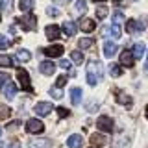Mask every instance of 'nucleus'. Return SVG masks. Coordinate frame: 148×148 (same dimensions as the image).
<instances>
[{"instance_id": "49", "label": "nucleus", "mask_w": 148, "mask_h": 148, "mask_svg": "<svg viewBox=\"0 0 148 148\" xmlns=\"http://www.w3.org/2000/svg\"><path fill=\"white\" fill-rule=\"evenodd\" d=\"M91 148H98V146H91Z\"/></svg>"}, {"instance_id": "27", "label": "nucleus", "mask_w": 148, "mask_h": 148, "mask_svg": "<svg viewBox=\"0 0 148 148\" xmlns=\"http://www.w3.org/2000/svg\"><path fill=\"white\" fill-rule=\"evenodd\" d=\"M18 8H21L22 11H30V9L34 8V0H21V2H18Z\"/></svg>"}, {"instance_id": "28", "label": "nucleus", "mask_w": 148, "mask_h": 148, "mask_svg": "<svg viewBox=\"0 0 148 148\" xmlns=\"http://www.w3.org/2000/svg\"><path fill=\"white\" fill-rule=\"evenodd\" d=\"M117 100L120 102V104H124V106H132V96H128V95H120V92H117Z\"/></svg>"}, {"instance_id": "25", "label": "nucleus", "mask_w": 148, "mask_h": 148, "mask_svg": "<svg viewBox=\"0 0 148 148\" xmlns=\"http://www.w3.org/2000/svg\"><path fill=\"white\" fill-rule=\"evenodd\" d=\"M132 52H133V56H135L137 59H141V58H143V54H145V43H137L135 46H133Z\"/></svg>"}, {"instance_id": "3", "label": "nucleus", "mask_w": 148, "mask_h": 148, "mask_svg": "<svg viewBox=\"0 0 148 148\" xmlns=\"http://www.w3.org/2000/svg\"><path fill=\"white\" fill-rule=\"evenodd\" d=\"M17 78H18V85L21 89H24L28 92H32V85H30V76L24 69H17Z\"/></svg>"}, {"instance_id": "9", "label": "nucleus", "mask_w": 148, "mask_h": 148, "mask_svg": "<svg viewBox=\"0 0 148 148\" xmlns=\"http://www.w3.org/2000/svg\"><path fill=\"white\" fill-rule=\"evenodd\" d=\"M145 30V24H143L141 21H128L126 22V32L128 34H135V32H143Z\"/></svg>"}, {"instance_id": "31", "label": "nucleus", "mask_w": 148, "mask_h": 148, "mask_svg": "<svg viewBox=\"0 0 148 148\" xmlns=\"http://www.w3.org/2000/svg\"><path fill=\"white\" fill-rule=\"evenodd\" d=\"M9 115H11V108H8V106H0V119H8Z\"/></svg>"}, {"instance_id": "41", "label": "nucleus", "mask_w": 148, "mask_h": 148, "mask_svg": "<svg viewBox=\"0 0 148 148\" xmlns=\"http://www.w3.org/2000/svg\"><path fill=\"white\" fill-rule=\"evenodd\" d=\"M46 13L52 15V17H56V15H58V9H56V8H48V9H46Z\"/></svg>"}, {"instance_id": "42", "label": "nucleus", "mask_w": 148, "mask_h": 148, "mask_svg": "<svg viewBox=\"0 0 148 148\" xmlns=\"http://www.w3.org/2000/svg\"><path fill=\"white\" fill-rule=\"evenodd\" d=\"M9 148H21V143H18V141H13L11 145H9Z\"/></svg>"}, {"instance_id": "6", "label": "nucleus", "mask_w": 148, "mask_h": 148, "mask_svg": "<svg viewBox=\"0 0 148 148\" xmlns=\"http://www.w3.org/2000/svg\"><path fill=\"white\" fill-rule=\"evenodd\" d=\"M52 108H54V106H52V104H48V102H37L35 108H34V111H35L37 115H39V117H46V115H50Z\"/></svg>"}, {"instance_id": "29", "label": "nucleus", "mask_w": 148, "mask_h": 148, "mask_svg": "<svg viewBox=\"0 0 148 148\" xmlns=\"http://www.w3.org/2000/svg\"><path fill=\"white\" fill-rule=\"evenodd\" d=\"M71 59H72L76 65H82V63H83V54L78 52V50H74V52L71 54Z\"/></svg>"}, {"instance_id": "34", "label": "nucleus", "mask_w": 148, "mask_h": 148, "mask_svg": "<svg viewBox=\"0 0 148 148\" xmlns=\"http://www.w3.org/2000/svg\"><path fill=\"white\" fill-rule=\"evenodd\" d=\"M0 8L4 11H11V0H0Z\"/></svg>"}, {"instance_id": "50", "label": "nucleus", "mask_w": 148, "mask_h": 148, "mask_svg": "<svg viewBox=\"0 0 148 148\" xmlns=\"http://www.w3.org/2000/svg\"><path fill=\"white\" fill-rule=\"evenodd\" d=\"M0 133H2V128H0Z\"/></svg>"}, {"instance_id": "1", "label": "nucleus", "mask_w": 148, "mask_h": 148, "mask_svg": "<svg viewBox=\"0 0 148 148\" xmlns=\"http://www.w3.org/2000/svg\"><path fill=\"white\" fill-rule=\"evenodd\" d=\"M102 74H104V69H102L100 61H91L87 65V83H89L91 87H95L96 83L100 82Z\"/></svg>"}, {"instance_id": "51", "label": "nucleus", "mask_w": 148, "mask_h": 148, "mask_svg": "<svg viewBox=\"0 0 148 148\" xmlns=\"http://www.w3.org/2000/svg\"><path fill=\"white\" fill-rule=\"evenodd\" d=\"M133 2H135V0H133Z\"/></svg>"}, {"instance_id": "24", "label": "nucleus", "mask_w": 148, "mask_h": 148, "mask_svg": "<svg viewBox=\"0 0 148 148\" xmlns=\"http://www.w3.org/2000/svg\"><path fill=\"white\" fill-rule=\"evenodd\" d=\"M109 74H111L113 78H119L120 74H122V67H120L119 63H111V65H109Z\"/></svg>"}, {"instance_id": "23", "label": "nucleus", "mask_w": 148, "mask_h": 148, "mask_svg": "<svg viewBox=\"0 0 148 148\" xmlns=\"http://www.w3.org/2000/svg\"><path fill=\"white\" fill-rule=\"evenodd\" d=\"M85 11H87V4H85V0H78L76 6H74V13H76V15H83Z\"/></svg>"}, {"instance_id": "17", "label": "nucleus", "mask_w": 148, "mask_h": 148, "mask_svg": "<svg viewBox=\"0 0 148 148\" xmlns=\"http://www.w3.org/2000/svg\"><path fill=\"white\" fill-rule=\"evenodd\" d=\"M67 145H69V148H82L83 139H82V135H71L69 141H67Z\"/></svg>"}, {"instance_id": "12", "label": "nucleus", "mask_w": 148, "mask_h": 148, "mask_svg": "<svg viewBox=\"0 0 148 148\" xmlns=\"http://www.w3.org/2000/svg\"><path fill=\"white\" fill-rule=\"evenodd\" d=\"M63 46L61 45H52V46H48V48H45V54L48 56V58H59V56L63 54Z\"/></svg>"}, {"instance_id": "33", "label": "nucleus", "mask_w": 148, "mask_h": 148, "mask_svg": "<svg viewBox=\"0 0 148 148\" xmlns=\"http://www.w3.org/2000/svg\"><path fill=\"white\" fill-rule=\"evenodd\" d=\"M50 96H52V98H61L63 92H61L59 87H52V89H50Z\"/></svg>"}, {"instance_id": "47", "label": "nucleus", "mask_w": 148, "mask_h": 148, "mask_svg": "<svg viewBox=\"0 0 148 148\" xmlns=\"http://www.w3.org/2000/svg\"><path fill=\"white\" fill-rule=\"evenodd\" d=\"M63 2H71V0H61V4H63Z\"/></svg>"}, {"instance_id": "2", "label": "nucleus", "mask_w": 148, "mask_h": 148, "mask_svg": "<svg viewBox=\"0 0 148 148\" xmlns=\"http://www.w3.org/2000/svg\"><path fill=\"white\" fill-rule=\"evenodd\" d=\"M17 22L21 24V28L24 32H32V30H35V24H37V21H35V17L34 15H22L21 18H17Z\"/></svg>"}, {"instance_id": "20", "label": "nucleus", "mask_w": 148, "mask_h": 148, "mask_svg": "<svg viewBox=\"0 0 148 148\" xmlns=\"http://www.w3.org/2000/svg\"><path fill=\"white\" fill-rule=\"evenodd\" d=\"M108 143V137H104L102 133H92L91 135V145H98V146H104Z\"/></svg>"}, {"instance_id": "36", "label": "nucleus", "mask_w": 148, "mask_h": 148, "mask_svg": "<svg viewBox=\"0 0 148 148\" xmlns=\"http://www.w3.org/2000/svg\"><path fill=\"white\" fill-rule=\"evenodd\" d=\"M122 18H124V15L120 11H115L113 13V22H115V24H120V22H122Z\"/></svg>"}, {"instance_id": "44", "label": "nucleus", "mask_w": 148, "mask_h": 148, "mask_svg": "<svg viewBox=\"0 0 148 148\" xmlns=\"http://www.w3.org/2000/svg\"><path fill=\"white\" fill-rule=\"evenodd\" d=\"M145 115H146V119H148V106H146V113Z\"/></svg>"}, {"instance_id": "19", "label": "nucleus", "mask_w": 148, "mask_h": 148, "mask_svg": "<svg viewBox=\"0 0 148 148\" xmlns=\"http://www.w3.org/2000/svg\"><path fill=\"white\" fill-rule=\"evenodd\" d=\"M30 59H32V54L28 52V50H24V48L17 50V61L18 63H26V61H30Z\"/></svg>"}, {"instance_id": "43", "label": "nucleus", "mask_w": 148, "mask_h": 148, "mask_svg": "<svg viewBox=\"0 0 148 148\" xmlns=\"http://www.w3.org/2000/svg\"><path fill=\"white\" fill-rule=\"evenodd\" d=\"M145 72L148 74V56H146V67H145Z\"/></svg>"}, {"instance_id": "30", "label": "nucleus", "mask_w": 148, "mask_h": 148, "mask_svg": "<svg viewBox=\"0 0 148 148\" xmlns=\"http://www.w3.org/2000/svg\"><path fill=\"white\" fill-rule=\"evenodd\" d=\"M96 17H98V18H106V17H108V6H98V8H96Z\"/></svg>"}, {"instance_id": "26", "label": "nucleus", "mask_w": 148, "mask_h": 148, "mask_svg": "<svg viewBox=\"0 0 148 148\" xmlns=\"http://www.w3.org/2000/svg\"><path fill=\"white\" fill-rule=\"evenodd\" d=\"M0 67H13V59L9 58V56H6V54H2L0 56Z\"/></svg>"}, {"instance_id": "35", "label": "nucleus", "mask_w": 148, "mask_h": 148, "mask_svg": "<svg viewBox=\"0 0 148 148\" xmlns=\"http://www.w3.org/2000/svg\"><path fill=\"white\" fill-rule=\"evenodd\" d=\"M6 48H9V41L0 34V50H6Z\"/></svg>"}, {"instance_id": "7", "label": "nucleus", "mask_w": 148, "mask_h": 148, "mask_svg": "<svg viewBox=\"0 0 148 148\" xmlns=\"http://www.w3.org/2000/svg\"><path fill=\"white\" fill-rule=\"evenodd\" d=\"M45 34H46V37H48V41H56V39L61 37V28L56 26V24H50V26H46Z\"/></svg>"}, {"instance_id": "39", "label": "nucleus", "mask_w": 148, "mask_h": 148, "mask_svg": "<svg viewBox=\"0 0 148 148\" xmlns=\"http://www.w3.org/2000/svg\"><path fill=\"white\" fill-rule=\"evenodd\" d=\"M58 113H59V117H67V115H69V109H65V108H58Z\"/></svg>"}, {"instance_id": "38", "label": "nucleus", "mask_w": 148, "mask_h": 148, "mask_svg": "<svg viewBox=\"0 0 148 148\" xmlns=\"http://www.w3.org/2000/svg\"><path fill=\"white\" fill-rule=\"evenodd\" d=\"M8 74H0V87H2V89H4V85H6V83H8Z\"/></svg>"}, {"instance_id": "40", "label": "nucleus", "mask_w": 148, "mask_h": 148, "mask_svg": "<svg viewBox=\"0 0 148 148\" xmlns=\"http://www.w3.org/2000/svg\"><path fill=\"white\" fill-rule=\"evenodd\" d=\"M96 109H98V106H96V104H92V102H91V104H87V111H89V113H92V111H96Z\"/></svg>"}, {"instance_id": "13", "label": "nucleus", "mask_w": 148, "mask_h": 148, "mask_svg": "<svg viewBox=\"0 0 148 148\" xmlns=\"http://www.w3.org/2000/svg\"><path fill=\"white\" fill-rule=\"evenodd\" d=\"M117 48L119 46L113 43V41H106L104 43V56L106 58H113L115 54H117Z\"/></svg>"}, {"instance_id": "10", "label": "nucleus", "mask_w": 148, "mask_h": 148, "mask_svg": "<svg viewBox=\"0 0 148 148\" xmlns=\"http://www.w3.org/2000/svg\"><path fill=\"white\" fill-rule=\"evenodd\" d=\"M104 35H108V37H111V39H119L120 35H122V32H120V28H119V24H113V26H104Z\"/></svg>"}, {"instance_id": "11", "label": "nucleus", "mask_w": 148, "mask_h": 148, "mask_svg": "<svg viewBox=\"0 0 148 148\" xmlns=\"http://www.w3.org/2000/svg\"><path fill=\"white\" fill-rule=\"evenodd\" d=\"M39 71L45 74V76H50V74H54L56 71V63H52L50 59H45V61H41L39 65Z\"/></svg>"}, {"instance_id": "22", "label": "nucleus", "mask_w": 148, "mask_h": 148, "mask_svg": "<svg viewBox=\"0 0 148 148\" xmlns=\"http://www.w3.org/2000/svg\"><path fill=\"white\" fill-rule=\"evenodd\" d=\"M63 32L67 35H74V34H76V24H74L72 21H65L63 22Z\"/></svg>"}, {"instance_id": "21", "label": "nucleus", "mask_w": 148, "mask_h": 148, "mask_svg": "<svg viewBox=\"0 0 148 148\" xmlns=\"http://www.w3.org/2000/svg\"><path fill=\"white\" fill-rule=\"evenodd\" d=\"M78 46H80V48H83V50H89V48H92V46H95V41H92L91 37H83V39L78 41Z\"/></svg>"}, {"instance_id": "4", "label": "nucleus", "mask_w": 148, "mask_h": 148, "mask_svg": "<svg viewBox=\"0 0 148 148\" xmlns=\"http://www.w3.org/2000/svg\"><path fill=\"white\" fill-rule=\"evenodd\" d=\"M26 132L28 133H43L45 132V124L39 119H30L26 122Z\"/></svg>"}, {"instance_id": "16", "label": "nucleus", "mask_w": 148, "mask_h": 148, "mask_svg": "<svg viewBox=\"0 0 148 148\" xmlns=\"http://www.w3.org/2000/svg\"><path fill=\"white\" fill-rule=\"evenodd\" d=\"M30 148H48L50 146V141L48 139H34V141L28 143Z\"/></svg>"}, {"instance_id": "32", "label": "nucleus", "mask_w": 148, "mask_h": 148, "mask_svg": "<svg viewBox=\"0 0 148 148\" xmlns=\"http://www.w3.org/2000/svg\"><path fill=\"white\" fill-rule=\"evenodd\" d=\"M67 82H69V78L65 76V74H61V76L58 78V82H56V87H59V89H61V87L67 85Z\"/></svg>"}, {"instance_id": "15", "label": "nucleus", "mask_w": 148, "mask_h": 148, "mask_svg": "<svg viewBox=\"0 0 148 148\" xmlns=\"http://www.w3.org/2000/svg\"><path fill=\"white\" fill-rule=\"evenodd\" d=\"M95 21H92V18H82V22H80V30L82 32H87V34H89V32H92L95 30Z\"/></svg>"}, {"instance_id": "18", "label": "nucleus", "mask_w": 148, "mask_h": 148, "mask_svg": "<svg viewBox=\"0 0 148 148\" xmlns=\"http://www.w3.org/2000/svg\"><path fill=\"white\" fill-rule=\"evenodd\" d=\"M15 92H17V85H15V83H6V87H4V95H6V98L13 100V98H15Z\"/></svg>"}, {"instance_id": "5", "label": "nucleus", "mask_w": 148, "mask_h": 148, "mask_svg": "<svg viewBox=\"0 0 148 148\" xmlns=\"http://www.w3.org/2000/svg\"><path fill=\"white\" fill-rule=\"evenodd\" d=\"M96 128L100 130V132H113V120H111L109 117H106V115H102V117H98V120H96Z\"/></svg>"}, {"instance_id": "45", "label": "nucleus", "mask_w": 148, "mask_h": 148, "mask_svg": "<svg viewBox=\"0 0 148 148\" xmlns=\"http://www.w3.org/2000/svg\"><path fill=\"white\" fill-rule=\"evenodd\" d=\"M54 2H56V4H61V0H54Z\"/></svg>"}, {"instance_id": "14", "label": "nucleus", "mask_w": 148, "mask_h": 148, "mask_svg": "<svg viewBox=\"0 0 148 148\" xmlns=\"http://www.w3.org/2000/svg\"><path fill=\"white\" fill-rule=\"evenodd\" d=\"M82 89H80V87H72V89H71V102H72V106H78V104H80V102H82Z\"/></svg>"}, {"instance_id": "48", "label": "nucleus", "mask_w": 148, "mask_h": 148, "mask_svg": "<svg viewBox=\"0 0 148 148\" xmlns=\"http://www.w3.org/2000/svg\"><path fill=\"white\" fill-rule=\"evenodd\" d=\"M115 2H117V4H119V2H120V0H115Z\"/></svg>"}, {"instance_id": "8", "label": "nucleus", "mask_w": 148, "mask_h": 148, "mask_svg": "<svg viewBox=\"0 0 148 148\" xmlns=\"http://www.w3.org/2000/svg\"><path fill=\"white\" fill-rule=\"evenodd\" d=\"M133 61H135V56H133L132 50H122V54H120V65H124V67H132Z\"/></svg>"}, {"instance_id": "37", "label": "nucleus", "mask_w": 148, "mask_h": 148, "mask_svg": "<svg viewBox=\"0 0 148 148\" xmlns=\"http://www.w3.org/2000/svg\"><path fill=\"white\" fill-rule=\"evenodd\" d=\"M59 67H61L63 71H69V69H71V61H67V59H61V61H59Z\"/></svg>"}, {"instance_id": "46", "label": "nucleus", "mask_w": 148, "mask_h": 148, "mask_svg": "<svg viewBox=\"0 0 148 148\" xmlns=\"http://www.w3.org/2000/svg\"><path fill=\"white\" fill-rule=\"evenodd\" d=\"M96 2H108V0H96Z\"/></svg>"}]
</instances>
